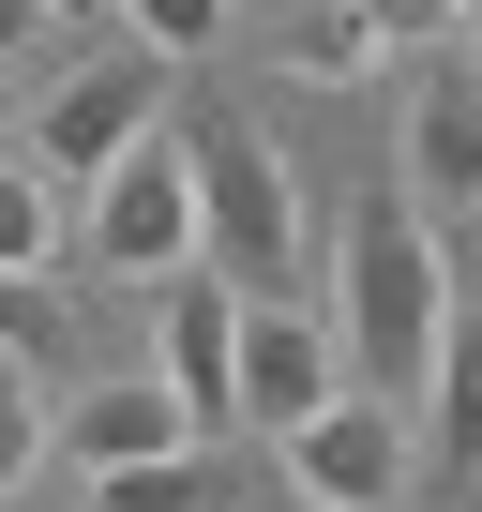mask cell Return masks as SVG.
<instances>
[{"mask_svg": "<svg viewBox=\"0 0 482 512\" xmlns=\"http://www.w3.org/2000/svg\"><path fill=\"white\" fill-rule=\"evenodd\" d=\"M0 272H16V287L61 272V181H31L16 151H0Z\"/></svg>", "mask_w": 482, "mask_h": 512, "instance_id": "12", "label": "cell"}, {"mask_svg": "<svg viewBox=\"0 0 482 512\" xmlns=\"http://www.w3.org/2000/svg\"><path fill=\"white\" fill-rule=\"evenodd\" d=\"M151 302H166V377H151V392H166L196 437H226V332H241V302H226L211 272H166Z\"/></svg>", "mask_w": 482, "mask_h": 512, "instance_id": "8", "label": "cell"}, {"mask_svg": "<svg viewBox=\"0 0 482 512\" xmlns=\"http://www.w3.org/2000/svg\"><path fill=\"white\" fill-rule=\"evenodd\" d=\"M91 512H287V482H272L257 437H181V452H151V467H106Z\"/></svg>", "mask_w": 482, "mask_h": 512, "instance_id": "7", "label": "cell"}, {"mask_svg": "<svg viewBox=\"0 0 482 512\" xmlns=\"http://www.w3.org/2000/svg\"><path fill=\"white\" fill-rule=\"evenodd\" d=\"M121 16H136V46H151V61H181V46H211V31H226V0H121Z\"/></svg>", "mask_w": 482, "mask_h": 512, "instance_id": "14", "label": "cell"}, {"mask_svg": "<svg viewBox=\"0 0 482 512\" xmlns=\"http://www.w3.org/2000/svg\"><path fill=\"white\" fill-rule=\"evenodd\" d=\"M181 181H196V272L226 302H287L302 287V181H287V151L257 121H196Z\"/></svg>", "mask_w": 482, "mask_h": 512, "instance_id": "2", "label": "cell"}, {"mask_svg": "<svg viewBox=\"0 0 482 512\" xmlns=\"http://www.w3.org/2000/svg\"><path fill=\"white\" fill-rule=\"evenodd\" d=\"M31 16H46V31H106V0H31Z\"/></svg>", "mask_w": 482, "mask_h": 512, "instance_id": "18", "label": "cell"}, {"mask_svg": "<svg viewBox=\"0 0 482 512\" xmlns=\"http://www.w3.org/2000/svg\"><path fill=\"white\" fill-rule=\"evenodd\" d=\"M166 76H181V61H151L136 31H121V46H91V61L31 106V151H16V166H31V181H91V166H121V151L166 121Z\"/></svg>", "mask_w": 482, "mask_h": 512, "instance_id": "4", "label": "cell"}, {"mask_svg": "<svg viewBox=\"0 0 482 512\" xmlns=\"http://www.w3.org/2000/svg\"><path fill=\"white\" fill-rule=\"evenodd\" d=\"M362 31H377V61H392V46H452L467 0H362Z\"/></svg>", "mask_w": 482, "mask_h": 512, "instance_id": "15", "label": "cell"}, {"mask_svg": "<svg viewBox=\"0 0 482 512\" xmlns=\"http://www.w3.org/2000/svg\"><path fill=\"white\" fill-rule=\"evenodd\" d=\"M482 196V106H467V76H422V106H407V211H467Z\"/></svg>", "mask_w": 482, "mask_h": 512, "instance_id": "10", "label": "cell"}, {"mask_svg": "<svg viewBox=\"0 0 482 512\" xmlns=\"http://www.w3.org/2000/svg\"><path fill=\"white\" fill-rule=\"evenodd\" d=\"M46 332H61V302H46V287H16V272H0V362H46Z\"/></svg>", "mask_w": 482, "mask_h": 512, "instance_id": "16", "label": "cell"}, {"mask_svg": "<svg viewBox=\"0 0 482 512\" xmlns=\"http://www.w3.org/2000/svg\"><path fill=\"white\" fill-rule=\"evenodd\" d=\"M181 437H196V422H181V407H166L151 377H106V392L46 407V452H76L91 482H106V467H151V452H181Z\"/></svg>", "mask_w": 482, "mask_h": 512, "instance_id": "9", "label": "cell"}, {"mask_svg": "<svg viewBox=\"0 0 482 512\" xmlns=\"http://www.w3.org/2000/svg\"><path fill=\"white\" fill-rule=\"evenodd\" d=\"M0 106H16V91H0Z\"/></svg>", "mask_w": 482, "mask_h": 512, "instance_id": "19", "label": "cell"}, {"mask_svg": "<svg viewBox=\"0 0 482 512\" xmlns=\"http://www.w3.org/2000/svg\"><path fill=\"white\" fill-rule=\"evenodd\" d=\"M347 377H332V332L302 317V302H241V332H226V437H287L302 407H332Z\"/></svg>", "mask_w": 482, "mask_h": 512, "instance_id": "6", "label": "cell"}, {"mask_svg": "<svg viewBox=\"0 0 482 512\" xmlns=\"http://www.w3.org/2000/svg\"><path fill=\"white\" fill-rule=\"evenodd\" d=\"M407 467H422V437H407L392 407H362V392H332V407H302V422L272 437L287 512H392V497H407Z\"/></svg>", "mask_w": 482, "mask_h": 512, "instance_id": "5", "label": "cell"}, {"mask_svg": "<svg viewBox=\"0 0 482 512\" xmlns=\"http://www.w3.org/2000/svg\"><path fill=\"white\" fill-rule=\"evenodd\" d=\"M91 211H76V256L106 287H166V272H196V181H181V121H151L121 166H91L76 181Z\"/></svg>", "mask_w": 482, "mask_h": 512, "instance_id": "3", "label": "cell"}, {"mask_svg": "<svg viewBox=\"0 0 482 512\" xmlns=\"http://www.w3.org/2000/svg\"><path fill=\"white\" fill-rule=\"evenodd\" d=\"M46 46H61V31H46V16H31V0H0V91H16V76H31V61H46Z\"/></svg>", "mask_w": 482, "mask_h": 512, "instance_id": "17", "label": "cell"}, {"mask_svg": "<svg viewBox=\"0 0 482 512\" xmlns=\"http://www.w3.org/2000/svg\"><path fill=\"white\" fill-rule=\"evenodd\" d=\"M272 61H287L302 91H362V76H377V31H362V0H302Z\"/></svg>", "mask_w": 482, "mask_h": 512, "instance_id": "11", "label": "cell"}, {"mask_svg": "<svg viewBox=\"0 0 482 512\" xmlns=\"http://www.w3.org/2000/svg\"><path fill=\"white\" fill-rule=\"evenodd\" d=\"M332 302H347V362H362V407H422L437 392V347H452V256L407 196H362L347 211V256H332Z\"/></svg>", "mask_w": 482, "mask_h": 512, "instance_id": "1", "label": "cell"}, {"mask_svg": "<svg viewBox=\"0 0 482 512\" xmlns=\"http://www.w3.org/2000/svg\"><path fill=\"white\" fill-rule=\"evenodd\" d=\"M31 467H46V392L31 362H0V497H31Z\"/></svg>", "mask_w": 482, "mask_h": 512, "instance_id": "13", "label": "cell"}]
</instances>
